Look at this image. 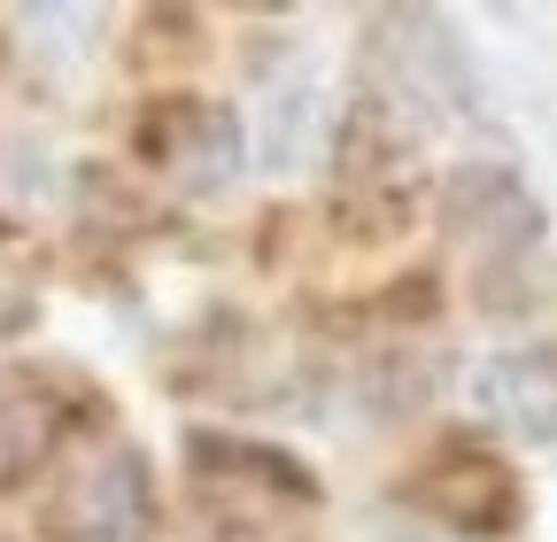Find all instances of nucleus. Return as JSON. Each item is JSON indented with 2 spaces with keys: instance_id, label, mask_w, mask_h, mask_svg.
I'll use <instances>...</instances> for the list:
<instances>
[{
  "instance_id": "nucleus-3",
  "label": "nucleus",
  "mask_w": 557,
  "mask_h": 542,
  "mask_svg": "<svg viewBox=\"0 0 557 542\" xmlns=\"http://www.w3.org/2000/svg\"><path fill=\"white\" fill-rule=\"evenodd\" d=\"M449 225L480 248V263H511L542 241V210L511 171H465L449 186Z\"/></svg>"
},
{
  "instance_id": "nucleus-4",
  "label": "nucleus",
  "mask_w": 557,
  "mask_h": 542,
  "mask_svg": "<svg viewBox=\"0 0 557 542\" xmlns=\"http://www.w3.org/2000/svg\"><path fill=\"white\" fill-rule=\"evenodd\" d=\"M418 496H426V512H442V519L465 527V534H504L511 512H519L511 472H504L496 457H480V449H442L434 472L418 481Z\"/></svg>"
},
{
  "instance_id": "nucleus-1",
  "label": "nucleus",
  "mask_w": 557,
  "mask_h": 542,
  "mask_svg": "<svg viewBox=\"0 0 557 542\" xmlns=\"http://www.w3.org/2000/svg\"><path fill=\"white\" fill-rule=\"evenodd\" d=\"M54 542H148L156 534V481L132 449H101L78 472H62L47 496Z\"/></svg>"
},
{
  "instance_id": "nucleus-5",
  "label": "nucleus",
  "mask_w": 557,
  "mask_h": 542,
  "mask_svg": "<svg viewBox=\"0 0 557 542\" xmlns=\"http://www.w3.org/2000/svg\"><path fill=\"white\" fill-rule=\"evenodd\" d=\"M148 140H156V156H178V171H194V178L225 171V163L240 156L233 116H225V109H201V101H171V109L156 116Z\"/></svg>"
},
{
  "instance_id": "nucleus-6",
  "label": "nucleus",
  "mask_w": 557,
  "mask_h": 542,
  "mask_svg": "<svg viewBox=\"0 0 557 542\" xmlns=\"http://www.w3.org/2000/svg\"><path fill=\"white\" fill-rule=\"evenodd\" d=\"M62 434V411L47 403V387L32 372H0V465H32L47 457Z\"/></svg>"
},
{
  "instance_id": "nucleus-2",
  "label": "nucleus",
  "mask_w": 557,
  "mask_h": 542,
  "mask_svg": "<svg viewBox=\"0 0 557 542\" xmlns=\"http://www.w3.org/2000/svg\"><path fill=\"white\" fill-rule=\"evenodd\" d=\"M472 411L511 434V442H549L557 434V349H504L472 372Z\"/></svg>"
}]
</instances>
